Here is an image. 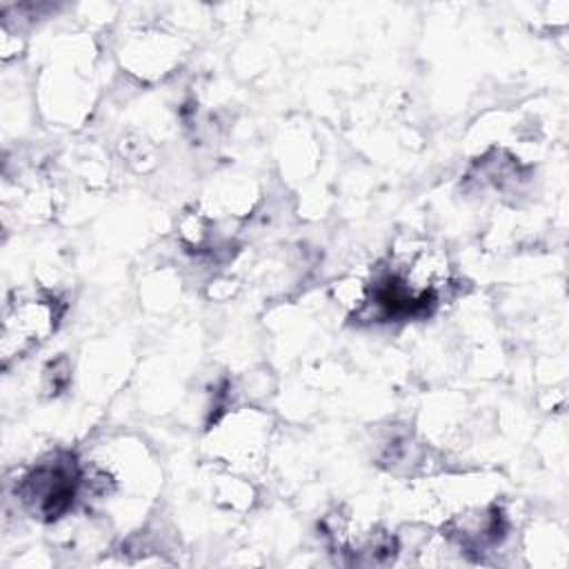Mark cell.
Here are the masks:
<instances>
[{"label":"cell","mask_w":569,"mask_h":569,"mask_svg":"<svg viewBox=\"0 0 569 569\" xmlns=\"http://www.w3.org/2000/svg\"><path fill=\"white\" fill-rule=\"evenodd\" d=\"M445 260L429 249L396 256L371 282L369 305L385 318H405L429 311L445 284Z\"/></svg>","instance_id":"obj_1"},{"label":"cell","mask_w":569,"mask_h":569,"mask_svg":"<svg viewBox=\"0 0 569 569\" xmlns=\"http://www.w3.org/2000/svg\"><path fill=\"white\" fill-rule=\"evenodd\" d=\"M62 305L44 291H13L2 313L0 356L4 367L42 345L58 327Z\"/></svg>","instance_id":"obj_2"},{"label":"cell","mask_w":569,"mask_h":569,"mask_svg":"<svg viewBox=\"0 0 569 569\" xmlns=\"http://www.w3.org/2000/svg\"><path fill=\"white\" fill-rule=\"evenodd\" d=\"M80 485V469L71 453H56L38 462L20 482V498L24 507L42 518L58 520L64 516L76 498Z\"/></svg>","instance_id":"obj_3"}]
</instances>
